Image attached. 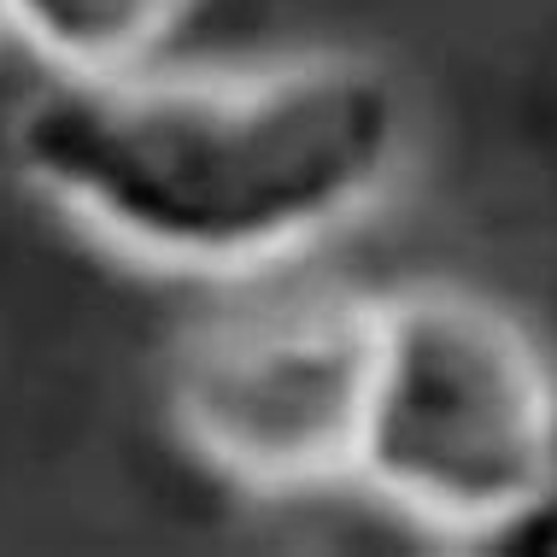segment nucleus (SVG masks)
Instances as JSON below:
<instances>
[{"label": "nucleus", "instance_id": "obj_3", "mask_svg": "<svg viewBox=\"0 0 557 557\" xmlns=\"http://www.w3.org/2000/svg\"><path fill=\"white\" fill-rule=\"evenodd\" d=\"M171 352V423L264 499L352 481L382 294L299 264L218 282Z\"/></svg>", "mask_w": 557, "mask_h": 557}, {"label": "nucleus", "instance_id": "obj_4", "mask_svg": "<svg viewBox=\"0 0 557 557\" xmlns=\"http://www.w3.org/2000/svg\"><path fill=\"white\" fill-rule=\"evenodd\" d=\"M194 0H0V36L53 77H117L153 65Z\"/></svg>", "mask_w": 557, "mask_h": 557}, {"label": "nucleus", "instance_id": "obj_2", "mask_svg": "<svg viewBox=\"0 0 557 557\" xmlns=\"http://www.w3.org/2000/svg\"><path fill=\"white\" fill-rule=\"evenodd\" d=\"M557 475V370L499 299L417 282L382 294L358 470L417 529L493 546Z\"/></svg>", "mask_w": 557, "mask_h": 557}, {"label": "nucleus", "instance_id": "obj_1", "mask_svg": "<svg viewBox=\"0 0 557 557\" xmlns=\"http://www.w3.org/2000/svg\"><path fill=\"white\" fill-rule=\"evenodd\" d=\"M411 95L382 59L135 65L53 77L12 117V164L135 264L230 282L299 264L411 171Z\"/></svg>", "mask_w": 557, "mask_h": 557}, {"label": "nucleus", "instance_id": "obj_5", "mask_svg": "<svg viewBox=\"0 0 557 557\" xmlns=\"http://www.w3.org/2000/svg\"><path fill=\"white\" fill-rule=\"evenodd\" d=\"M493 552H534V557H557V475L534 493L517 517L493 534Z\"/></svg>", "mask_w": 557, "mask_h": 557}]
</instances>
